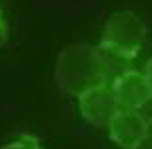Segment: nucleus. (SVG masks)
Returning a JSON list of instances; mask_svg holds the SVG:
<instances>
[{
    "label": "nucleus",
    "instance_id": "obj_1",
    "mask_svg": "<svg viewBox=\"0 0 152 149\" xmlns=\"http://www.w3.org/2000/svg\"><path fill=\"white\" fill-rule=\"evenodd\" d=\"M108 60L99 47L75 43L64 48L55 66V79L64 94L79 97L94 86L109 82Z\"/></svg>",
    "mask_w": 152,
    "mask_h": 149
},
{
    "label": "nucleus",
    "instance_id": "obj_2",
    "mask_svg": "<svg viewBox=\"0 0 152 149\" xmlns=\"http://www.w3.org/2000/svg\"><path fill=\"white\" fill-rule=\"evenodd\" d=\"M145 39L147 26L142 18L131 10H121L108 18L98 47L108 60L112 73V66L122 69L138 57Z\"/></svg>",
    "mask_w": 152,
    "mask_h": 149
},
{
    "label": "nucleus",
    "instance_id": "obj_3",
    "mask_svg": "<svg viewBox=\"0 0 152 149\" xmlns=\"http://www.w3.org/2000/svg\"><path fill=\"white\" fill-rule=\"evenodd\" d=\"M78 108L81 117L97 128L109 125L120 109L110 82L94 86L78 97Z\"/></svg>",
    "mask_w": 152,
    "mask_h": 149
},
{
    "label": "nucleus",
    "instance_id": "obj_4",
    "mask_svg": "<svg viewBox=\"0 0 152 149\" xmlns=\"http://www.w3.org/2000/svg\"><path fill=\"white\" fill-rule=\"evenodd\" d=\"M107 128L120 149H139L147 141V120L137 109L120 108Z\"/></svg>",
    "mask_w": 152,
    "mask_h": 149
},
{
    "label": "nucleus",
    "instance_id": "obj_5",
    "mask_svg": "<svg viewBox=\"0 0 152 149\" xmlns=\"http://www.w3.org/2000/svg\"><path fill=\"white\" fill-rule=\"evenodd\" d=\"M120 108L140 109L151 100L148 82L143 73L126 69L110 81Z\"/></svg>",
    "mask_w": 152,
    "mask_h": 149
},
{
    "label": "nucleus",
    "instance_id": "obj_6",
    "mask_svg": "<svg viewBox=\"0 0 152 149\" xmlns=\"http://www.w3.org/2000/svg\"><path fill=\"white\" fill-rule=\"evenodd\" d=\"M0 149H42L41 142L32 134H21L4 144Z\"/></svg>",
    "mask_w": 152,
    "mask_h": 149
},
{
    "label": "nucleus",
    "instance_id": "obj_7",
    "mask_svg": "<svg viewBox=\"0 0 152 149\" xmlns=\"http://www.w3.org/2000/svg\"><path fill=\"white\" fill-rule=\"evenodd\" d=\"M9 36V26L2 8L0 7V47L7 43Z\"/></svg>",
    "mask_w": 152,
    "mask_h": 149
},
{
    "label": "nucleus",
    "instance_id": "obj_8",
    "mask_svg": "<svg viewBox=\"0 0 152 149\" xmlns=\"http://www.w3.org/2000/svg\"><path fill=\"white\" fill-rule=\"evenodd\" d=\"M143 73L145 79H147V82H148V87L149 90H150V95H151L152 99V57L150 59H148V61L144 65Z\"/></svg>",
    "mask_w": 152,
    "mask_h": 149
},
{
    "label": "nucleus",
    "instance_id": "obj_9",
    "mask_svg": "<svg viewBox=\"0 0 152 149\" xmlns=\"http://www.w3.org/2000/svg\"><path fill=\"white\" fill-rule=\"evenodd\" d=\"M147 141L152 145V117L147 120Z\"/></svg>",
    "mask_w": 152,
    "mask_h": 149
}]
</instances>
